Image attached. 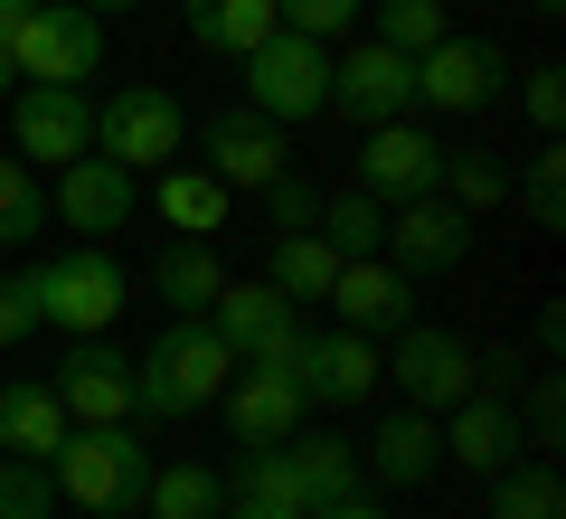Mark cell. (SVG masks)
I'll return each instance as SVG.
<instances>
[{
  "label": "cell",
  "mask_w": 566,
  "mask_h": 519,
  "mask_svg": "<svg viewBox=\"0 0 566 519\" xmlns=\"http://www.w3.org/2000/svg\"><path fill=\"white\" fill-rule=\"evenodd\" d=\"M237 378V350H227L218 331L199 321H161V331L142 340V360H133V416L142 425H189L218 406V387Z\"/></svg>",
  "instance_id": "cell-1"
},
{
  "label": "cell",
  "mask_w": 566,
  "mask_h": 519,
  "mask_svg": "<svg viewBox=\"0 0 566 519\" xmlns=\"http://www.w3.org/2000/svg\"><path fill=\"white\" fill-rule=\"evenodd\" d=\"M57 500H76L85 519H142V481H151V454H142L133 425H66L57 454Z\"/></svg>",
  "instance_id": "cell-2"
},
{
  "label": "cell",
  "mask_w": 566,
  "mask_h": 519,
  "mask_svg": "<svg viewBox=\"0 0 566 519\" xmlns=\"http://www.w3.org/2000/svg\"><path fill=\"white\" fill-rule=\"evenodd\" d=\"M29 293H39V331H66V340H104L133 293V274L114 264V246H57V256L29 264Z\"/></svg>",
  "instance_id": "cell-3"
},
{
  "label": "cell",
  "mask_w": 566,
  "mask_h": 519,
  "mask_svg": "<svg viewBox=\"0 0 566 519\" xmlns=\"http://www.w3.org/2000/svg\"><path fill=\"white\" fill-rule=\"evenodd\" d=\"M95 152L123 160L133 180H151V170H170V160L189 152V104L170 95V85H114V95L95 104Z\"/></svg>",
  "instance_id": "cell-4"
},
{
  "label": "cell",
  "mask_w": 566,
  "mask_h": 519,
  "mask_svg": "<svg viewBox=\"0 0 566 519\" xmlns=\"http://www.w3.org/2000/svg\"><path fill=\"white\" fill-rule=\"evenodd\" d=\"M245 104H255L264 123H312V114H331V48L322 39H303V29H274L264 48H245Z\"/></svg>",
  "instance_id": "cell-5"
},
{
  "label": "cell",
  "mask_w": 566,
  "mask_h": 519,
  "mask_svg": "<svg viewBox=\"0 0 566 519\" xmlns=\"http://www.w3.org/2000/svg\"><path fill=\"white\" fill-rule=\"evenodd\" d=\"M406 406H424V416H444V406H463L472 387H482V350H472L463 331H444V321H406L397 340H387V378Z\"/></svg>",
  "instance_id": "cell-6"
},
{
  "label": "cell",
  "mask_w": 566,
  "mask_h": 519,
  "mask_svg": "<svg viewBox=\"0 0 566 519\" xmlns=\"http://www.w3.org/2000/svg\"><path fill=\"white\" fill-rule=\"evenodd\" d=\"M10 66H20V85H85L104 66V20L76 0H39L10 29Z\"/></svg>",
  "instance_id": "cell-7"
},
{
  "label": "cell",
  "mask_w": 566,
  "mask_h": 519,
  "mask_svg": "<svg viewBox=\"0 0 566 519\" xmlns=\"http://www.w3.org/2000/svg\"><path fill=\"white\" fill-rule=\"evenodd\" d=\"M208 331L237 350V369H293V350H303L312 321H303V302H283L264 274H255V283L227 274V293L208 302Z\"/></svg>",
  "instance_id": "cell-8"
},
{
  "label": "cell",
  "mask_w": 566,
  "mask_h": 519,
  "mask_svg": "<svg viewBox=\"0 0 566 519\" xmlns=\"http://www.w3.org/2000/svg\"><path fill=\"white\" fill-rule=\"evenodd\" d=\"M10 152L29 170H66L95 152V95L85 85H10Z\"/></svg>",
  "instance_id": "cell-9"
},
{
  "label": "cell",
  "mask_w": 566,
  "mask_h": 519,
  "mask_svg": "<svg viewBox=\"0 0 566 519\" xmlns=\"http://www.w3.org/2000/svg\"><path fill=\"white\" fill-rule=\"evenodd\" d=\"M472 237H482V218H463V208L444 199V189H424V199H397L387 208V237H378V256L397 264V274H453V264L472 256Z\"/></svg>",
  "instance_id": "cell-10"
},
{
  "label": "cell",
  "mask_w": 566,
  "mask_h": 519,
  "mask_svg": "<svg viewBox=\"0 0 566 519\" xmlns=\"http://www.w3.org/2000/svg\"><path fill=\"white\" fill-rule=\"evenodd\" d=\"M501 95H510V58L491 39L444 29V39L416 58V104H434V114H491Z\"/></svg>",
  "instance_id": "cell-11"
},
{
  "label": "cell",
  "mask_w": 566,
  "mask_h": 519,
  "mask_svg": "<svg viewBox=\"0 0 566 519\" xmlns=\"http://www.w3.org/2000/svg\"><path fill=\"white\" fill-rule=\"evenodd\" d=\"M133 208H142V180L123 170V160H104V152L66 160L57 189H48V227H76V246L123 237V227H133Z\"/></svg>",
  "instance_id": "cell-12"
},
{
  "label": "cell",
  "mask_w": 566,
  "mask_h": 519,
  "mask_svg": "<svg viewBox=\"0 0 566 519\" xmlns=\"http://www.w3.org/2000/svg\"><path fill=\"white\" fill-rule=\"evenodd\" d=\"M283 378L303 387V406H359V397H378L387 350L331 321V331H303V350H293V369H283Z\"/></svg>",
  "instance_id": "cell-13"
},
{
  "label": "cell",
  "mask_w": 566,
  "mask_h": 519,
  "mask_svg": "<svg viewBox=\"0 0 566 519\" xmlns=\"http://www.w3.org/2000/svg\"><path fill=\"white\" fill-rule=\"evenodd\" d=\"M331 114H349L359 133L416 114V58H397L387 39H359L349 58H331Z\"/></svg>",
  "instance_id": "cell-14"
},
{
  "label": "cell",
  "mask_w": 566,
  "mask_h": 519,
  "mask_svg": "<svg viewBox=\"0 0 566 519\" xmlns=\"http://www.w3.org/2000/svg\"><path fill=\"white\" fill-rule=\"evenodd\" d=\"M331 321L359 340H397L406 321H416V274H397L387 256H340V274H331Z\"/></svg>",
  "instance_id": "cell-15"
},
{
  "label": "cell",
  "mask_w": 566,
  "mask_h": 519,
  "mask_svg": "<svg viewBox=\"0 0 566 519\" xmlns=\"http://www.w3.org/2000/svg\"><path fill=\"white\" fill-rule=\"evenodd\" d=\"M444 180V142L424 133L416 114H397V123H368V142H359V189L368 199H424V189Z\"/></svg>",
  "instance_id": "cell-16"
},
{
  "label": "cell",
  "mask_w": 566,
  "mask_h": 519,
  "mask_svg": "<svg viewBox=\"0 0 566 519\" xmlns=\"http://www.w3.org/2000/svg\"><path fill=\"white\" fill-rule=\"evenodd\" d=\"M48 387H57L66 425H133V350L114 340H76Z\"/></svg>",
  "instance_id": "cell-17"
},
{
  "label": "cell",
  "mask_w": 566,
  "mask_h": 519,
  "mask_svg": "<svg viewBox=\"0 0 566 519\" xmlns=\"http://www.w3.org/2000/svg\"><path fill=\"white\" fill-rule=\"evenodd\" d=\"M199 170H218L227 189H264L274 170H293V152H283V123H264L255 104H227V114H208V142H199Z\"/></svg>",
  "instance_id": "cell-18"
},
{
  "label": "cell",
  "mask_w": 566,
  "mask_h": 519,
  "mask_svg": "<svg viewBox=\"0 0 566 519\" xmlns=\"http://www.w3.org/2000/svg\"><path fill=\"white\" fill-rule=\"evenodd\" d=\"M444 463H463V473H501L510 454H528L520 435V397H501V387H472L463 406H444Z\"/></svg>",
  "instance_id": "cell-19"
},
{
  "label": "cell",
  "mask_w": 566,
  "mask_h": 519,
  "mask_svg": "<svg viewBox=\"0 0 566 519\" xmlns=\"http://www.w3.org/2000/svg\"><path fill=\"white\" fill-rule=\"evenodd\" d=\"M434 463H444V425L424 416V406H387V416L368 425V444H359V473L387 481V491L434 481Z\"/></svg>",
  "instance_id": "cell-20"
},
{
  "label": "cell",
  "mask_w": 566,
  "mask_h": 519,
  "mask_svg": "<svg viewBox=\"0 0 566 519\" xmlns=\"http://www.w3.org/2000/svg\"><path fill=\"white\" fill-rule=\"evenodd\" d=\"M218 416H227V435H237V444H283L312 406H303V387L283 378V369H237V378L218 387Z\"/></svg>",
  "instance_id": "cell-21"
},
{
  "label": "cell",
  "mask_w": 566,
  "mask_h": 519,
  "mask_svg": "<svg viewBox=\"0 0 566 519\" xmlns=\"http://www.w3.org/2000/svg\"><path fill=\"white\" fill-rule=\"evenodd\" d=\"M283 463H293V500H303V519L331 510V500H349L368 481L359 473V444L331 435V425H293V435H283Z\"/></svg>",
  "instance_id": "cell-22"
},
{
  "label": "cell",
  "mask_w": 566,
  "mask_h": 519,
  "mask_svg": "<svg viewBox=\"0 0 566 519\" xmlns=\"http://www.w3.org/2000/svg\"><path fill=\"white\" fill-rule=\"evenodd\" d=\"M227 208H237V189H227L218 170H199V160H170V170H151V218H161L170 237H218Z\"/></svg>",
  "instance_id": "cell-23"
},
{
  "label": "cell",
  "mask_w": 566,
  "mask_h": 519,
  "mask_svg": "<svg viewBox=\"0 0 566 519\" xmlns=\"http://www.w3.org/2000/svg\"><path fill=\"white\" fill-rule=\"evenodd\" d=\"M151 293H161L170 321H199L208 302L227 293V264H218V237H170L151 256Z\"/></svg>",
  "instance_id": "cell-24"
},
{
  "label": "cell",
  "mask_w": 566,
  "mask_h": 519,
  "mask_svg": "<svg viewBox=\"0 0 566 519\" xmlns=\"http://www.w3.org/2000/svg\"><path fill=\"white\" fill-rule=\"evenodd\" d=\"M57 435H66V406H57V387H48V378H10V387H0V454L48 463V454H57Z\"/></svg>",
  "instance_id": "cell-25"
},
{
  "label": "cell",
  "mask_w": 566,
  "mask_h": 519,
  "mask_svg": "<svg viewBox=\"0 0 566 519\" xmlns=\"http://www.w3.org/2000/svg\"><path fill=\"white\" fill-rule=\"evenodd\" d=\"M180 20H189V39L208 48V58H245V48H264L274 39V0H180Z\"/></svg>",
  "instance_id": "cell-26"
},
{
  "label": "cell",
  "mask_w": 566,
  "mask_h": 519,
  "mask_svg": "<svg viewBox=\"0 0 566 519\" xmlns=\"http://www.w3.org/2000/svg\"><path fill=\"white\" fill-rule=\"evenodd\" d=\"M218 510H227V481L208 473L199 454L151 463V481H142V519H218Z\"/></svg>",
  "instance_id": "cell-27"
},
{
  "label": "cell",
  "mask_w": 566,
  "mask_h": 519,
  "mask_svg": "<svg viewBox=\"0 0 566 519\" xmlns=\"http://www.w3.org/2000/svg\"><path fill=\"white\" fill-rule=\"evenodd\" d=\"M482 481H491V519H566V481H557L547 454H510Z\"/></svg>",
  "instance_id": "cell-28"
},
{
  "label": "cell",
  "mask_w": 566,
  "mask_h": 519,
  "mask_svg": "<svg viewBox=\"0 0 566 519\" xmlns=\"http://www.w3.org/2000/svg\"><path fill=\"white\" fill-rule=\"evenodd\" d=\"M331 274H340V246L331 237H274V264H264V283H274L283 302H322Z\"/></svg>",
  "instance_id": "cell-29"
},
{
  "label": "cell",
  "mask_w": 566,
  "mask_h": 519,
  "mask_svg": "<svg viewBox=\"0 0 566 519\" xmlns=\"http://www.w3.org/2000/svg\"><path fill=\"white\" fill-rule=\"evenodd\" d=\"M48 237V180L20 152H0V246H39Z\"/></svg>",
  "instance_id": "cell-30"
},
{
  "label": "cell",
  "mask_w": 566,
  "mask_h": 519,
  "mask_svg": "<svg viewBox=\"0 0 566 519\" xmlns=\"http://www.w3.org/2000/svg\"><path fill=\"white\" fill-rule=\"evenodd\" d=\"M227 500H264V510H303L293 500V463H283V444H237V463H227Z\"/></svg>",
  "instance_id": "cell-31"
},
{
  "label": "cell",
  "mask_w": 566,
  "mask_h": 519,
  "mask_svg": "<svg viewBox=\"0 0 566 519\" xmlns=\"http://www.w3.org/2000/svg\"><path fill=\"white\" fill-rule=\"evenodd\" d=\"M444 189L453 208H463V218H491V208L510 199V160H491V152H444Z\"/></svg>",
  "instance_id": "cell-32"
},
{
  "label": "cell",
  "mask_w": 566,
  "mask_h": 519,
  "mask_svg": "<svg viewBox=\"0 0 566 519\" xmlns=\"http://www.w3.org/2000/svg\"><path fill=\"white\" fill-rule=\"evenodd\" d=\"M368 20H378L368 39H387L397 58H424V48L453 29V20H444V0H368Z\"/></svg>",
  "instance_id": "cell-33"
},
{
  "label": "cell",
  "mask_w": 566,
  "mask_h": 519,
  "mask_svg": "<svg viewBox=\"0 0 566 519\" xmlns=\"http://www.w3.org/2000/svg\"><path fill=\"white\" fill-rule=\"evenodd\" d=\"M520 218L547 227V237L566 227V142H538V152H528V170H520Z\"/></svg>",
  "instance_id": "cell-34"
},
{
  "label": "cell",
  "mask_w": 566,
  "mask_h": 519,
  "mask_svg": "<svg viewBox=\"0 0 566 519\" xmlns=\"http://www.w3.org/2000/svg\"><path fill=\"white\" fill-rule=\"evenodd\" d=\"M312 237H331L340 256H378V237H387V199L340 189V199H322V227H312Z\"/></svg>",
  "instance_id": "cell-35"
},
{
  "label": "cell",
  "mask_w": 566,
  "mask_h": 519,
  "mask_svg": "<svg viewBox=\"0 0 566 519\" xmlns=\"http://www.w3.org/2000/svg\"><path fill=\"white\" fill-rule=\"evenodd\" d=\"M0 519H57V473L29 454H0Z\"/></svg>",
  "instance_id": "cell-36"
},
{
  "label": "cell",
  "mask_w": 566,
  "mask_h": 519,
  "mask_svg": "<svg viewBox=\"0 0 566 519\" xmlns=\"http://www.w3.org/2000/svg\"><path fill=\"white\" fill-rule=\"evenodd\" d=\"M520 435H528V454H557V435H566V378L557 369H538V378H520Z\"/></svg>",
  "instance_id": "cell-37"
},
{
  "label": "cell",
  "mask_w": 566,
  "mask_h": 519,
  "mask_svg": "<svg viewBox=\"0 0 566 519\" xmlns=\"http://www.w3.org/2000/svg\"><path fill=\"white\" fill-rule=\"evenodd\" d=\"M264 218H274V237H312V227H322V189H312L303 170H274V180H264Z\"/></svg>",
  "instance_id": "cell-38"
},
{
  "label": "cell",
  "mask_w": 566,
  "mask_h": 519,
  "mask_svg": "<svg viewBox=\"0 0 566 519\" xmlns=\"http://www.w3.org/2000/svg\"><path fill=\"white\" fill-rule=\"evenodd\" d=\"M359 10H368V0H274V20L283 29H303V39H349V29H359Z\"/></svg>",
  "instance_id": "cell-39"
},
{
  "label": "cell",
  "mask_w": 566,
  "mask_h": 519,
  "mask_svg": "<svg viewBox=\"0 0 566 519\" xmlns=\"http://www.w3.org/2000/svg\"><path fill=\"white\" fill-rule=\"evenodd\" d=\"M520 114H528V133H538V142H557V123H566V66L557 58L520 76Z\"/></svg>",
  "instance_id": "cell-40"
},
{
  "label": "cell",
  "mask_w": 566,
  "mask_h": 519,
  "mask_svg": "<svg viewBox=\"0 0 566 519\" xmlns=\"http://www.w3.org/2000/svg\"><path fill=\"white\" fill-rule=\"evenodd\" d=\"M29 331H39V293H29V274H0V350H20Z\"/></svg>",
  "instance_id": "cell-41"
},
{
  "label": "cell",
  "mask_w": 566,
  "mask_h": 519,
  "mask_svg": "<svg viewBox=\"0 0 566 519\" xmlns=\"http://www.w3.org/2000/svg\"><path fill=\"white\" fill-rule=\"evenodd\" d=\"M557 350H566V312H557V302H547V312H538V360L557 369Z\"/></svg>",
  "instance_id": "cell-42"
},
{
  "label": "cell",
  "mask_w": 566,
  "mask_h": 519,
  "mask_svg": "<svg viewBox=\"0 0 566 519\" xmlns=\"http://www.w3.org/2000/svg\"><path fill=\"white\" fill-rule=\"evenodd\" d=\"M312 519H397V510H387V500H359V491H349V500H331V510H312Z\"/></svg>",
  "instance_id": "cell-43"
},
{
  "label": "cell",
  "mask_w": 566,
  "mask_h": 519,
  "mask_svg": "<svg viewBox=\"0 0 566 519\" xmlns=\"http://www.w3.org/2000/svg\"><path fill=\"white\" fill-rule=\"evenodd\" d=\"M218 519H303V510H264V500H227Z\"/></svg>",
  "instance_id": "cell-44"
},
{
  "label": "cell",
  "mask_w": 566,
  "mask_h": 519,
  "mask_svg": "<svg viewBox=\"0 0 566 519\" xmlns=\"http://www.w3.org/2000/svg\"><path fill=\"white\" fill-rule=\"evenodd\" d=\"M10 85H20V66H10V29H0V104H10Z\"/></svg>",
  "instance_id": "cell-45"
},
{
  "label": "cell",
  "mask_w": 566,
  "mask_h": 519,
  "mask_svg": "<svg viewBox=\"0 0 566 519\" xmlns=\"http://www.w3.org/2000/svg\"><path fill=\"white\" fill-rule=\"evenodd\" d=\"M76 10H95V20H123V10H142V0H76Z\"/></svg>",
  "instance_id": "cell-46"
}]
</instances>
